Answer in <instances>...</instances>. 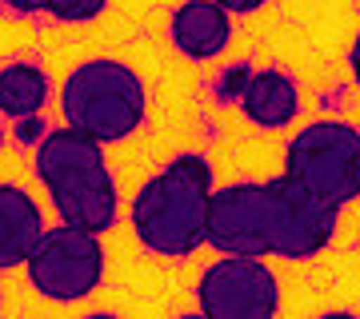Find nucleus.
Instances as JSON below:
<instances>
[{
  "mask_svg": "<svg viewBox=\"0 0 360 319\" xmlns=\"http://www.w3.org/2000/svg\"><path fill=\"white\" fill-rule=\"evenodd\" d=\"M212 191H217V176H212V160L205 152L172 156L132 196L129 204L132 236L153 255L188 259L193 252L205 247Z\"/></svg>",
  "mask_w": 360,
  "mask_h": 319,
  "instance_id": "obj_1",
  "label": "nucleus"
},
{
  "mask_svg": "<svg viewBox=\"0 0 360 319\" xmlns=\"http://www.w3.org/2000/svg\"><path fill=\"white\" fill-rule=\"evenodd\" d=\"M32 172L65 224L89 228L96 236L112 231L116 216H120V188L104 160L101 140H92L68 124L52 128L32 152Z\"/></svg>",
  "mask_w": 360,
  "mask_h": 319,
  "instance_id": "obj_2",
  "label": "nucleus"
},
{
  "mask_svg": "<svg viewBox=\"0 0 360 319\" xmlns=\"http://www.w3.org/2000/svg\"><path fill=\"white\" fill-rule=\"evenodd\" d=\"M60 112L65 124L108 144L129 140L148 116V88L141 72L112 56L80 60L60 84Z\"/></svg>",
  "mask_w": 360,
  "mask_h": 319,
  "instance_id": "obj_3",
  "label": "nucleus"
},
{
  "mask_svg": "<svg viewBox=\"0 0 360 319\" xmlns=\"http://www.w3.org/2000/svg\"><path fill=\"white\" fill-rule=\"evenodd\" d=\"M284 172L336 208L360 200V128L333 116L300 128L284 148Z\"/></svg>",
  "mask_w": 360,
  "mask_h": 319,
  "instance_id": "obj_4",
  "label": "nucleus"
},
{
  "mask_svg": "<svg viewBox=\"0 0 360 319\" xmlns=\"http://www.w3.org/2000/svg\"><path fill=\"white\" fill-rule=\"evenodd\" d=\"M340 208L304 188L288 172L264 179V231L269 255L276 259H312L336 240Z\"/></svg>",
  "mask_w": 360,
  "mask_h": 319,
  "instance_id": "obj_5",
  "label": "nucleus"
},
{
  "mask_svg": "<svg viewBox=\"0 0 360 319\" xmlns=\"http://www.w3.org/2000/svg\"><path fill=\"white\" fill-rule=\"evenodd\" d=\"M25 271L37 295L52 304H80L104 280V243L96 231L60 219L56 228H44Z\"/></svg>",
  "mask_w": 360,
  "mask_h": 319,
  "instance_id": "obj_6",
  "label": "nucleus"
},
{
  "mask_svg": "<svg viewBox=\"0 0 360 319\" xmlns=\"http://www.w3.org/2000/svg\"><path fill=\"white\" fill-rule=\"evenodd\" d=\"M196 307L208 319H272L281 311V280L264 255H220L196 280Z\"/></svg>",
  "mask_w": 360,
  "mask_h": 319,
  "instance_id": "obj_7",
  "label": "nucleus"
},
{
  "mask_svg": "<svg viewBox=\"0 0 360 319\" xmlns=\"http://www.w3.org/2000/svg\"><path fill=\"white\" fill-rule=\"evenodd\" d=\"M205 243L220 255H269L264 179H236L212 191Z\"/></svg>",
  "mask_w": 360,
  "mask_h": 319,
  "instance_id": "obj_8",
  "label": "nucleus"
},
{
  "mask_svg": "<svg viewBox=\"0 0 360 319\" xmlns=\"http://www.w3.org/2000/svg\"><path fill=\"white\" fill-rule=\"evenodd\" d=\"M168 40L180 56L196 64L217 60L232 40V13L217 0H180L168 16Z\"/></svg>",
  "mask_w": 360,
  "mask_h": 319,
  "instance_id": "obj_9",
  "label": "nucleus"
},
{
  "mask_svg": "<svg viewBox=\"0 0 360 319\" xmlns=\"http://www.w3.org/2000/svg\"><path fill=\"white\" fill-rule=\"evenodd\" d=\"M236 104L257 128L276 132L300 116V84L284 68H252Z\"/></svg>",
  "mask_w": 360,
  "mask_h": 319,
  "instance_id": "obj_10",
  "label": "nucleus"
},
{
  "mask_svg": "<svg viewBox=\"0 0 360 319\" xmlns=\"http://www.w3.org/2000/svg\"><path fill=\"white\" fill-rule=\"evenodd\" d=\"M44 236V212L20 184H0V271L25 268Z\"/></svg>",
  "mask_w": 360,
  "mask_h": 319,
  "instance_id": "obj_11",
  "label": "nucleus"
},
{
  "mask_svg": "<svg viewBox=\"0 0 360 319\" xmlns=\"http://www.w3.org/2000/svg\"><path fill=\"white\" fill-rule=\"evenodd\" d=\"M52 96V76L32 60L0 64V112L4 120H25L40 116Z\"/></svg>",
  "mask_w": 360,
  "mask_h": 319,
  "instance_id": "obj_12",
  "label": "nucleus"
},
{
  "mask_svg": "<svg viewBox=\"0 0 360 319\" xmlns=\"http://www.w3.org/2000/svg\"><path fill=\"white\" fill-rule=\"evenodd\" d=\"M108 4L112 0H44V16L60 20V25H89Z\"/></svg>",
  "mask_w": 360,
  "mask_h": 319,
  "instance_id": "obj_13",
  "label": "nucleus"
},
{
  "mask_svg": "<svg viewBox=\"0 0 360 319\" xmlns=\"http://www.w3.org/2000/svg\"><path fill=\"white\" fill-rule=\"evenodd\" d=\"M248 72H252L248 64H236V68H229V72H224V80H220V100H240Z\"/></svg>",
  "mask_w": 360,
  "mask_h": 319,
  "instance_id": "obj_14",
  "label": "nucleus"
},
{
  "mask_svg": "<svg viewBox=\"0 0 360 319\" xmlns=\"http://www.w3.org/2000/svg\"><path fill=\"white\" fill-rule=\"evenodd\" d=\"M16 140L40 144V140H44V120H40V116H25V120H16Z\"/></svg>",
  "mask_w": 360,
  "mask_h": 319,
  "instance_id": "obj_15",
  "label": "nucleus"
},
{
  "mask_svg": "<svg viewBox=\"0 0 360 319\" xmlns=\"http://www.w3.org/2000/svg\"><path fill=\"white\" fill-rule=\"evenodd\" d=\"M220 8H229L232 16H248V13H260L269 0H217Z\"/></svg>",
  "mask_w": 360,
  "mask_h": 319,
  "instance_id": "obj_16",
  "label": "nucleus"
},
{
  "mask_svg": "<svg viewBox=\"0 0 360 319\" xmlns=\"http://www.w3.org/2000/svg\"><path fill=\"white\" fill-rule=\"evenodd\" d=\"M348 68H352V80H356V88H360V32L352 36V48H348Z\"/></svg>",
  "mask_w": 360,
  "mask_h": 319,
  "instance_id": "obj_17",
  "label": "nucleus"
},
{
  "mask_svg": "<svg viewBox=\"0 0 360 319\" xmlns=\"http://www.w3.org/2000/svg\"><path fill=\"white\" fill-rule=\"evenodd\" d=\"M0 148H4V112H0Z\"/></svg>",
  "mask_w": 360,
  "mask_h": 319,
  "instance_id": "obj_18",
  "label": "nucleus"
},
{
  "mask_svg": "<svg viewBox=\"0 0 360 319\" xmlns=\"http://www.w3.org/2000/svg\"><path fill=\"white\" fill-rule=\"evenodd\" d=\"M0 307H4V295H0Z\"/></svg>",
  "mask_w": 360,
  "mask_h": 319,
  "instance_id": "obj_19",
  "label": "nucleus"
}]
</instances>
